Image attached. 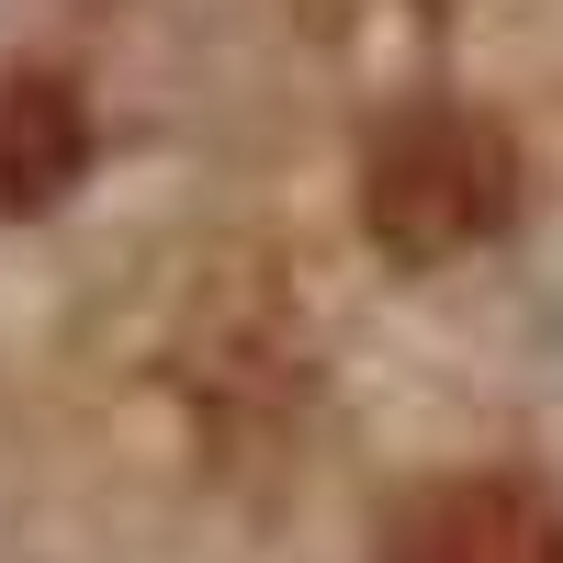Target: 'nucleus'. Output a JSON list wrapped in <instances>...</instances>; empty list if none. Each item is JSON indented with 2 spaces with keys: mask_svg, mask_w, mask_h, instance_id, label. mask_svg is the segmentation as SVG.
I'll use <instances>...</instances> for the list:
<instances>
[{
  "mask_svg": "<svg viewBox=\"0 0 563 563\" xmlns=\"http://www.w3.org/2000/svg\"><path fill=\"white\" fill-rule=\"evenodd\" d=\"M361 214L395 260H451L474 249L485 225L507 214V135L474 113H406L384 147H372Z\"/></svg>",
  "mask_w": 563,
  "mask_h": 563,
  "instance_id": "obj_1",
  "label": "nucleus"
},
{
  "mask_svg": "<svg viewBox=\"0 0 563 563\" xmlns=\"http://www.w3.org/2000/svg\"><path fill=\"white\" fill-rule=\"evenodd\" d=\"M384 563H563V519L507 474H462L395 507Z\"/></svg>",
  "mask_w": 563,
  "mask_h": 563,
  "instance_id": "obj_2",
  "label": "nucleus"
},
{
  "mask_svg": "<svg viewBox=\"0 0 563 563\" xmlns=\"http://www.w3.org/2000/svg\"><path fill=\"white\" fill-rule=\"evenodd\" d=\"M79 147H90V124L68 79H0V214L45 203L79 169Z\"/></svg>",
  "mask_w": 563,
  "mask_h": 563,
  "instance_id": "obj_3",
  "label": "nucleus"
}]
</instances>
